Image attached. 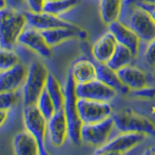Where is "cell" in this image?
<instances>
[{
    "label": "cell",
    "mask_w": 155,
    "mask_h": 155,
    "mask_svg": "<svg viewBox=\"0 0 155 155\" xmlns=\"http://www.w3.org/2000/svg\"><path fill=\"white\" fill-rule=\"evenodd\" d=\"M27 26L25 12L6 7L0 9V42L1 48L12 49L22 32Z\"/></svg>",
    "instance_id": "6da1fadb"
},
{
    "label": "cell",
    "mask_w": 155,
    "mask_h": 155,
    "mask_svg": "<svg viewBox=\"0 0 155 155\" xmlns=\"http://www.w3.org/2000/svg\"><path fill=\"white\" fill-rule=\"evenodd\" d=\"M76 82L69 73L64 86V102L63 110L68 126V137L73 143L78 144L81 140V129L83 123L78 111V97L75 93Z\"/></svg>",
    "instance_id": "7a4b0ae2"
},
{
    "label": "cell",
    "mask_w": 155,
    "mask_h": 155,
    "mask_svg": "<svg viewBox=\"0 0 155 155\" xmlns=\"http://www.w3.org/2000/svg\"><path fill=\"white\" fill-rule=\"evenodd\" d=\"M48 74V69L41 62L36 61L30 64L23 86L24 106L36 105L38 98L45 88Z\"/></svg>",
    "instance_id": "3957f363"
},
{
    "label": "cell",
    "mask_w": 155,
    "mask_h": 155,
    "mask_svg": "<svg viewBox=\"0 0 155 155\" xmlns=\"http://www.w3.org/2000/svg\"><path fill=\"white\" fill-rule=\"evenodd\" d=\"M112 116L114 120L115 128L120 133H140L155 137L154 123L132 109H123Z\"/></svg>",
    "instance_id": "277c9868"
},
{
    "label": "cell",
    "mask_w": 155,
    "mask_h": 155,
    "mask_svg": "<svg viewBox=\"0 0 155 155\" xmlns=\"http://www.w3.org/2000/svg\"><path fill=\"white\" fill-rule=\"evenodd\" d=\"M23 117L26 130L37 140L40 154H48V152L45 147V135L48 130V120L40 112L36 105L24 106Z\"/></svg>",
    "instance_id": "5b68a950"
},
{
    "label": "cell",
    "mask_w": 155,
    "mask_h": 155,
    "mask_svg": "<svg viewBox=\"0 0 155 155\" xmlns=\"http://www.w3.org/2000/svg\"><path fill=\"white\" fill-rule=\"evenodd\" d=\"M114 128L113 116L98 123L83 124L81 129V140L86 144L99 147L107 142Z\"/></svg>",
    "instance_id": "8992f818"
},
{
    "label": "cell",
    "mask_w": 155,
    "mask_h": 155,
    "mask_svg": "<svg viewBox=\"0 0 155 155\" xmlns=\"http://www.w3.org/2000/svg\"><path fill=\"white\" fill-rule=\"evenodd\" d=\"M78 111L83 124H94L112 116L111 106L109 102L78 99Z\"/></svg>",
    "instance_id": "52a82bcc"
},
{
    "label": "cell",
    "mask_w": 155,
    "mask_h": 155,
    "mask_svg": "<svg viewBox=\"0 0 155 155\" xmlns=\"http://www.w3.org/2000/svg\"><path fill=\"white\" fill-rule=\"evenodd\" d=\"M146 134L140 133H121L104 145L97 148L95 154H121L144 140Z\"/></svg>",
    "instance_id": "ba28073f"
},
{
    "label": "cell",
    "mask_w": 155,
    "mask_h": 155,
    "mask_svg": "<svg viewBox=\"0 0 155 155\" xmlns=\"http://www.w3.org/2000/svg\"><path fill=\"white\" fill-rule=\"evenodd\" d=\"M75 93L78 99L109 102L116 96L117 92L95 78L88 82L76 84Z\"/></svg>",
    "instance_id": "9c48e42d"
},
{
    "label": "cell",
    "mask_w": 155,
    "mask_h": 155,
    "mask_svg": "<svg viewBox=\"0 0 155 155\" xmlns=\"http://www.w3.org/2000/svg\"><path fill=\"white\" fill-rule=\"evenodd\" d=\"M128 19L127 25L140 41L150 43L155 38V22L147 12L136 6Z\"/></svg>",
    "instance_id": "30bf717a"
},
{
    "label": "cell",
    "mask_w": 155,
    "mask_h": 155,
    "mask_svg": "<svg viewBox=\"0 0 155 155\" xmlns=\"http://www.w3.org/2000/svg\"><path fill=\"white\" fill-rule=\"evenodd\" d=\"M27 18V26L34 29L43 31L57 27H73L75 25L66 21L57 15L51 14L45 12H25Z\"/></svg>",
    "instance_id": "8fae6325"
},
{
    "label": "cell",
    "mask_w": 155,
    "mask_h": 155,
    "mask_svg": "<svg viewBox=\"0 0 155 155\" xmlns=\"http://www.w3.org/2000/svg\"><path fill=\"white\" fill-rule=\"evenodd\" d=\"M18 43L30 48L43 58H48L51 56V46L45 41L41 31L37 29L26 27L19 35Z\"/></svg>",
    "instance_id": "7c38bea8"
},
{
    "label": "cell",
    "mask_w": 155,
    "mask_h": 155,
    "mask_svg": "<svg viewBox=\"0 0 155 155\" xmlns=\"http://www.w3.org/2000/svg\"><path fill=\"white\" fill-rule=\"evenodd\" d=\"M48 131L51 144L61 147L68 137V126L63 109L55 112L48 121Z\"/></svg>",
    "instance_id": "4fadbf2b"
},
{
    "label": "cell",
    "mask_w": 155,
    "mask_h": 155,
    "mask_svg": "<svg viewBox=\"0 0 155 155\" xmlns=\"http://www.w3.org/2000/svg\"><path fill=\"white\" fill-rule=\"evenodd\" d=\"M109 32L113 34L118 44L128 48L134 55L137 54L140 40L128 25L117 20L109 25Z\"/></svg>",
    "instance_id": "5bb4252c"
},
{
    "label": "cell",
    "mask_w": 155,
    "mask_h": 155,
    "mask_svg": "<svg viewBox=\"0 0 155 155\" xmlns=\"http://www.w3.org/2000/svg\"><path fill=\"white\" fill-rule=\"evenodd\" d=\"M28 68L22 64L5 71H1L0 92L16 91L23 85L27 75Z\"/></svg>",
    "instance_id": "9a60e30c"
},
{
    "label": "cell",
    "mask_w": 155,
    "mask_h": 155,
    "mask_svg": "<svg viewBox=\"0 0 155 155\" xmlns=\"http://www.w3.org/2000/svg\"><path fill=\"white\" fill-rule=\"evenodd\" d=\"M41 33L48 45L51 47L61 44L74 37L85 39L87 36V34L84 30H80L76 26L73 27H57L43 30Z\"/></svg>",
    "instance_id": "2e32d148"
},
{
    "label": "cell",
    "mask_w": 155,
    "mask_h": 155,
    "mask_svg": "<svg viewBox=\"0 0 155 155\" xmlns=\"http://www.w3.org/2000/svg\"><path fill=\"white\" fill-rule=\"evenodd\" d=\"M121 82L130 90L139 89L147 86L148 78L146 73L137 68L128 65L117 71Z\"/></svg>",
    "instance_id": "e0dca14e"
},
{
    "label": "cell",
    "mask_w": 155,
    "mask_h": 155,
    "mask_svg": "<svg viewBox=\"0 0 155 155\" xmlns=\"http://www.w3.org/2000/svg\"><path fill=\"white\" fill-rule=\"evenodd\" d=\"M117 44L118 43L110 32L102 35L92 46V53L95 60L99 63H107Z\"/></svg>",
    "instance_id": "ac0fdd59"
},
{
    "label": "cell",
    "mask_w": 155,
    "mask_h": 155,
    "mask_svg": "<svg viewBox=\"0 0 155 155\" xmlns=\"http://www.w3.org/2000/svg\"><path fill=\"white\" fill-rule=\"evenodd\" d=\"M12 146L15 153L17 155L40 154L37 140L27 130L18 133L15 136Z\"/></svg>",
    "instance_id": "d6986e66"
},
{
    "label": "cell",
    "mask_w": 155,
    "mask_h": 155,
    "mask_svg": "<svg viewBox=\"0 0 155 155\" xmlns=\"http://www.w3.org/2000/svg\"><path fill=\"white\" fill-rule=\"evenodd\" d=\"M96 78L105 83L108 86L111 87L117 92L127 94L130 89L123 84L117 74V71L104 63L96 64Z\"/></svg>",
    "instance_id": "ffe728a7"
},
{
    "label": "cell",
    "mask_w": 155,
    "mask_h": 155,
    "mask_svg": "<svg viewBox=\"0 0 155 155\" xmlns=\"http://www.w3.org/2000/svg\"><path fill=\"white\" fill-rule=\"evenodd\" d=\"M70 74L76 84L92 81L96 78V64L88 59H80L74 63Z\"/></svg>",
    "instance_id": "44dd1931"
},
{
    "label": "cell",
    "mask_w": 155,
    "mask_h": 155,
    "mask_svg": "<svg viewBox=\"0 0 155 155\" xmlns=\"http://www.w3.org/2000/svg\"><path fill=\"white\" fill-rule=\"evenodd\" d=\"M123 0H100L99 13L103 23L109 25L118 20Z\"/></svg>",
    "instance_id": "7402d4cb"
},
{
    "label": "cell",
    "mask_w": 155,
    "mask_h": 155,
    "mask_svg": "<svg viewBox=\"0 0 155 155\" xmlns=\"http://www.w3.org/2000/svg\"><path fill=\"white\" fill-rule=\"evenodd\" d=\"M135 55L127 47L118 44L114 53L106 63L109 68L115 71L120 70L126 66L130 65L131 61Z\"/></svg>",
    "instance_id": "603a6c76"
},
{
    "label": "cell",
    "mask_w": 155,
    "mask_h": 155,
    "mask_svg": "<svg viewBox=\"0 0 155 155\" xmlns=\"http://www.w3.org/2000/svg\"><path fill=\"white\" fill-rule=\"evenodd\" d=\"M45 89L53 101L56 111L63 109L64 102V91L63 92L57 78L51 73L48 74Z\"/></svg>",
    "instance_id": "cb8c5ba5"
},
{
    "label": "cell",
    "mask_w": 155,
    "mask_h": 155,
    "mask_svg": "<svg viewBox=\"0 0 155 155\" xmlns=\"http://www.w3.org/2000/svg\"><path fill=\"white\" fill-rule=\"evenodd\" d=\"M78 2V0H46L42 11L59 16L74 7Z\"/></svg>",
    "instance_id": "d4e9b609"
},
{
    "label": "cell",
    "mask_w": 155,
    "mask_h": 155,
    "mask_svg": "<svg viewBox=\"0 0 155 155\" xmlns=\"http://www.w3.org/2000/svg\"><path fill=\"white\" fill-rule=\"evenodd\" d=\"M36 106L48 121L56 112L53 101L51 99V97L48 95L45 88L38 98Z\"/></svg>",
    "instance_id": "484cf974"
},
{
    "label": "cell",
    "mask_w": 155,
    "mask_h": 155,
    "mask_svg": "<svg viewBox=\"0 0 155 155\" xmlns=\"http://www.w3.org/2000/svg\"><path fill=\"white\" fill-rule=\"evenodd\" d=\"M1 61H0V70L5 71L14 67L19 64V58L12 49L1 48Z\"/></svg>",
    "instance_id": "4316f807"
},
{
    "label": "cell",
    "mask_w": 155,
    "mask_h": 155,
    "mask_svg": "<svg viewBox=\"0 0 155 155\" xmlns=\"http://www.w3.org/2000/svg\"><path fill=\"white\" fill-rule=\"evenodd\" d=\"M18 101V95L16 91L1 92L0 93V109L9 110L16 105Z\"/></svg>",
    "instance_id": "83f0119b"
},
{
    "label": "cell",
    "mask_w": 155,
    "mask_h": 155,
    "mask_svg": "<svg viewBox=\"0 0 155 155\" xmlns=\"http://www.w3.org/2000/svg\"><path fill=\"white\" fill-rule=\"evenodd\" d=\"M130 95L132 97L143 99H151L155 98V87L147 86L139 89L130 90Z\"/></svg>",
    "instance_id": "f1b7e54d"
},
{
    "label": "cell",
    "mask_w": 155,
    "mask_h": 155,
    "mask_svg": "<svg viewBox=\"0 0 155 155\" xmlns=\"http://www.w3.org/2000/svg\"><path fill=\"white\" fill-rule=\"evenodd\" d=\"M148 44L144 53V61L148 66L155 67V38Z\"/></svg>",
    "instance_id": "f546056e"
},
{
    "label": "cell",
    "mask_w": 155,
    "mask_h": 155,
    "mask_svg": "<svg viewBox=\"0 0 155 155\" xmlns=\"http://www.w3.org/2000/svg\"><path fill=\"white\" fill-rule=\"evenodd\" d=\"M134 4L136 6L146 11L155 22V4L150 3L144 0H136Z\"/></svg>",
    "instance_id": "4dcf8cb0"
},
{
    "label": "cell",
    "mask_w": 155,
    "mask_h": 155,
    "mask_svg": "<svg viewBox=\"0 0 155 155\" xmlns=\"http://www.w3.org/2000/svg\"><path fill=\"white\" fill-rule=\"evenodd\" d=\"M45 1L46 0H26V2L30 11L37 12L43 10Z\"/></svg>",
    "instance_id": "1f68e13d"
},
{
    "label": "cell",
    "mask_w": 155,
    "mask_h": 155,
    "mask_svg": "<svg viewBox=\"0 0 155 155\" xmlns=\"http://www.w3.org/2000/svg\"><path fill=\"white\" fill-rule=\"evenodd\" d=\"M24 2H26V0H7L8 6L14 9L20 7Z\"/></svg>",
    "instance_id": "d6a6232c"
},
{
    "label": "cell",
    "mask_w": 155,
    "mask_h": 155,
    "mask_svg": "<svg viewBox=\"0 0 155 155\" xmlns=\"http://www.w3.org/2000/svg\"><path fill=\"white\" fill-rule=\"evenodd\" d=\"M8 117V110L5 109H1L0 110V124L1 126H3L4 123L5 122Z\"/></svg>",
    "instance_id": "836d02e7"
},
{
    "label": "cell",
    "mask_w": 155,
    "mask_h": 155,
    "mask_svg": "<svg viewBox=\"0 0 155 155\" xmlns=\"http://www.w3.org/2000/svg\"><path fill=\"white\" fill-rule=\"evenodd\" d=\"M144 154H155V147H150L147 148L146 150V151L143 152Z\"/></svg>",
    "instance_id": "e575fe53"
},
{
    "label": "cell",
    "mask_w": 155,
    "mask_h": 155,
    "mask_svg": "<svg viewBox=\"0 0 155 155\" xmlns=\"http://www.w3.org/2000/svg\"><path fill=\"white\" fill-rule=\"evenodd\" d=\"M1 1V5H0V9H5V8L8 7L7 0H0Z\"/></svg>",
    "instance_id": "d590c367"
},
{
    "label": "cell",
    "mask_w": 155,
    "mask_h": 155,
    "mask_svg": "<svg viewBox=\"0 0 155 155\" xmlns=\"http://www.w3.org/2000/svg\"><path fill=\"white\" fill-rule=\"evenodd\" d=\"M144 1H147L148 2H150V3L155 4V0H144Z\"/></svg>",
    "instance_id": "8d00e7d4"
}]
</instances>
